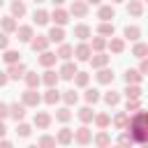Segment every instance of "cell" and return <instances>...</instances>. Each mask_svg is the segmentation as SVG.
Here are the masks:
<instances>
[{"mask_svg": "<svg viewBox=\"0 0 148 148\" xmlns=\"http://www.w3.org/2000/svg\"><path fill=\"white\" fill-rule=\"evenodd\" d=\"M146 123H148V116H146V111H134V116H130V123H127V127H125V132L132 136V141L134 143H139V146H143L146 143V139H148V132H146Z\"/></svg>", "mask_w": 148, "mask_h": 148, "instance_id": "obj_1", "label": "cell"}, {"mask_svg": "<svg viewBox=\"0 0 148 148\" xmlns=\"http://www.w3.org/2000/svg\"><path fill=\"white\" fill-rule=\"evenodd\" d=\"M39 102H42V95L37 92V90H32V88H25L23 92H21V104L28 109V106H39Z\"/></svg>", "mask_w": 148, "mask_h": 148, "instance_id": "obj_2", "label": "cell"}, {"mask_svg": "<svg viewBox=\"0 0 148 148\" xmlns=\"http://www.w3.org/2000/svg\"><path fill=\"white\" fill-rule=\"evenodd\" d=\"M49 18H51L58 28H62V25H67V23H69V12H67V9H62V7H56V9L49 14Z\"/></svg>", "mask_w": 148, "mask_h": 148, "instance_id": "obj_3", "label": "cell"}, {"mask_svg": "<svg viewBox=\"0 0 148 148\" xmlns=\"http://www.w3.org/2000/svg\"><path fill=\"white\" fill-rule=\"evenodd\" d=\"M76 72H79L76 62L65 60V62L60 65V69H58V76H60V79H65V81H69V79H74V74H76Z\"/></svg>", "mask_w": 148, "mask_h": 148, "instance_id": "obj_4", "label": "cell"}, {"mask_svg": "<svg viewBox=\"0 0 148 148\" xmlns=\"http://www.w3.org/2000/svg\"><path fill=\"white\" fill-rule=\"evenodd\" d=\"M74 141H76L79 146H88V143L92 141V132H90L86 125H81V127L74 130Z\"/></svg>", "mask_w": 148, "mask_h": 148, "instance_id": "obj_5", "label": "cell"}, {"mask_svg": "<svg viewBox=\"0 0 148 148\" xmlns=\"http://www.w3.org/2000/svg\"><path fill=\"white\" fill-rule=\"evenodd\" d=\"M69 14L76 16V18H86V16H88V5H86L83 0H72V5H69Z\"/></svg>", "mask_w": 148, "mask_h": 148, "instance_id": "obj_6", "label": "cell"}, {"mask_svg": "<svg viewBox=\"0 0 148 148\" xmlns=\"http://www.w3.org/2000/svg\"><path fill=\"white\" fill-rule=\"evenodd\" d=\"M97 18H99V23H111V18H116V9H113V5H99V9H97Z\"/></svg>", "mask_w": 148, "mask_h": 148, "instance_id": "obj_7", "label": "cell"}, {"mask_svg": "<svg viewBox=\"0 0 148 148\" xmlns=\"http://www.w3.org/2000/svg\"><path fill=\"white\" fill-rule=\"evenodd\" d=\"M90 56H92L90 44H88V42H79V44H76V49H74V58H76V60H81V62H86V60H90Z\"/></svg>", "mask_w": 148, "mask_h": 148, "instance_id": "obj_8", "label": "cell"}, {"mask_svg": "<svg viewBox=\"0 0 148 148\" xmlns=\"http://www.w3.org/2000/svg\"><path fill=\"white\" fill-rule=\"evenodd\" d=\"M49 39H46V35H37V37H32L30 39V49L35 51V53H42V51H49Z\"/></svg>", "mask_w": 148, "mask_h": 148, "instance_id": "obj_9", "label": "cell"}, {"mask_svg": "<svg viewBox=\"0 0 148 148\" xmlns=\"http://www.w3.org/2000/svg\"><path fill=\"white\" fill-rule=\"evenodd\" d=\"M25 72H28V69H25V65H23V62H14V65H9V67H7V76H9L12 81L23 79V76H25Z\"/></svg>", "mask_w": 148, "mask_h": 148, "instance_id": "obj_10", "label": "cell"}, {"mask_svg": "<svg viewBox=\"0 0 148 148\" xmlns=\"http://www.w3.org/2000/svg\"><path fill=\"white\" fill-rule=\"evenodd\" d=\"M109 60H111V56H106V53L102 51V53H92L88 62L92 65V69H102V67H106V65H109Z\"/></svg>", "mask_w": 148, "mask_h": 148, "instance_id": "obj_11", "label": "cell"}, {"mask_svg": "<svg viewBox=\"0 0 148 148\" xmlns=\"http://www.w3.org/2000/svg\"><path fill=\"white\" fill-rule=\"evenodd\" d=\"M72 139H74V130H69V127H62L56 134V143H60V146H69Z\"/></svg>", "mask_w": 148, "mask_h": 148, "instance_id": "obj_12", "label": "cell"}, {"mask_svg": "<svg viewBox=\"0 0 148 148\" xmlns=\"http://www.w3.org/2000/svg\"><path fill=\"white\" fill-rule=\"evenodd\" d=\"M37 60H39V65H42V67H46V69H51V67L56 65V60H58V56H56L53 51H42Z\"/></svg>", "mask_w": 148, "mask_h": 148, "instance_id": "obj_13", "label": "cell"}, {"mask_svg": "<svg viewBox=\"0 0 148 148\" xmlns=\"http://www.w3.org/2000/svg\"><path fill=\"white\" fill-rule=\"evenodd\" d=\"M9 106V116L16 120V123H21L23 118H25V106L21 104V102H14V104H7Z\"/></svg>", "mask_w": 148, "mask_h": 148, "instance_id": "obj_14", "label": "cell"}, {"mask_svg": "<svg viewBox=\"0 0 148 148\" xmlns=\"http://www.w3.org/2000/svg\"><path fill=\"white\" fill-rule=\"evenodd\" d=\"M0 28H2L5 35H12V32H16L18 23H16V18H12V16H2V18H0Z\"/></svg>", "mask_w": 148, "mask_h": 148, "instance_id": "obj_15", "label": "cell"}, {"mask_svg": "<svg viewBox=\"0 0 148 148\" xmlns=\"http://www.w3.org/2000/svg\"><path fill=\"white\" fill-rule=\"evenodd\" d=\"M32 37H35L32 25H18V28H16V39H18V42H28V44H30Z\"/></svg>", "mask_w": 148, "mask_h": 148, "instance_id": "obj_16", "label": "cell"}, {"mask_svg": "<svg viewBox=\"0 0 148 148\" xmlns=\"http://www.w3.org/2000/svg\"><path fill=\"white\" fill-rule=\"evenodd\" d=\"M106 46H109L111 53H123L125 51V39L123 37H109L106 39Z\"/></svg>", "mask_w": 148, "mask_h": 148, "instance_id": "obj_17", "label": "cell"}, {"mask_svg": "<svg viewBox=\"0 0 148 148\" xmlns=\"http://www.w3.org/2000/svg\"><path fill=\"white\" fill-rule=\"evenodd\" d=\"M95 79H97V83H102V86H109V83H113V72H111L109 67H102V69H97Z\"/></svg>", "mask_w": 148, "mask_h": 148, "instance_id": "obj_18", "label": "cell"}, {"mask_svg": "<svg viewBox=\"0 0 148 148\" xmlns=\"http://www.w3.org/2000/svg\"><path fill=\"white\" fill-rule=\"evenodd\" d=\"M92 141H95L97 148H109V146H111V136H109L106 130H99V132L92 136Z\"/></svg>", "mask_w": 148, "mask_h": 148, "instance_id": "obj_19", "label": "cell"}, {"mask_svg": "<svg viewBox=\"0 0 148 148\" xmlns=\"http://www.w3.org/2000/svg\"><path fill=\"white\" fill-rule=\"evenodd\" d=\"M9 9H12V18H21V16H25V2L23 0H12V5H9Z\"/></svg>", "mask_w": 148, "mask_h": 148, "instance_id": "obj_20", "label": "cell"}, {"mask_svg": "<svg viewBox=\"0 0 148 148\" xmlns=\"http://www.w3.org/2000/svg\"><path fill=\"white\" fill-rule=\"evenodd\" d=\"M127 14L134 16V18L143 16V2H141V0H130V2H127Z\"/></svg>", "mask_w": 148, "mask_h": 148, "instance_id": "obj_21", "label": "cell"}, {"mask_svg": "<svg viewBox=\"0 0 148 148\" xmlns=\"http://www.w3.org/2000/svg\"><path fill=\"white\" fill-rule=\"evenodd\" d=\"M90 35H92L90 25H86V23H79V25H74V37H76V39L86 42V39H90Z\"/></svg>", "mask_w": 148, "mask_h": 148, "instance_id": "obj_22", "label": "cell"}, {"mask_svg": "<svg viewBox=\"0 0 148 148\" xmlns=\"http://www.w3.org/2000/svg\"><path fill=\"white\" fill-rule=\"evenodd\" d=\"M46 39H49V42H56V44H62V42H65V30L58 28V25H53V28L49 30Z\"/></svg>", "mask_w": 148, "mask_h": 148, "instance_id": "obj_23", "label": "cell"}, {"mask_svg": "<svg viewBox=\"0 0 148 148\" xmlns=\"http://www.w3.org/2000/svg\"><path fill=\"white\" fill-rule=\"evenodd\" d=\"M143 76L136 72V69H125V83L127 86H141Z\"/></svg>", "mask_w": 148, "mask_h": 148, "instance_id": "obj_24", "label": "cell"}, {"mask_svg": "<svg viewBox=\"0 0 148 148\" xmlns=\"http://www.w3.org/2000/svg\"><path fill=\"white\" fill-rule=\"evenodd\" d=\"M23 81H25V86H28V88H32V90H37V88H39V83H42V76H39L37 72H25V76H23Z\"/></svg>", "mask_w": 148, "mask_h": 148, "instance_id": "obj_25", "label": "cell"}, {"mask_svg": "<svg viewBox=\"0 0 148 148\" xmlns=\"http://www.w3.org/2000/svg\"><path fill=\"white\" fill-rule=\"evenodd\" d=\"M58 81H60V76H58V72H53V69H46V72L42 74V83H46L49 88H56Z\"/></svg>", "mask_w": 148, "mask_h": 148, "instance_id": "obj_26", "label": "cell"}, {"mask_svg": "<svg viewBox=\"0 0 148 148\" xmlns=\"http://www.w3.org/2000/svg\"><path fill=\"white\" fill-rule=\"evenodd\" d=\"M76 116H79V120L83 123V125H88V123H92V118H95V111L86 104V106H81L79 111H76Z\"/></svg>", "mask_w": 148, "mask_h": 148, "instance_id": "obj_27", "label": "cell"}, {"mask_svg": "<svg viewBox=\"0 0 148 148\" xmlns=\"http://www.w3.org/2000/svg\"><path fill=\"white\" fill-rule=\"evenodd\" d=\"M49 125H51V116H49L46 111H37V113H35V127L46 130Z\"/></svg>", "mask_w": 148, "mask_h": 148, "instance_id": "obj_28", "label": "cell"}, {"mask_svg": "<svg viewBox=\"0 0 148 148\" xmlns=\"http://www.w3.org/2000/svg\"><path fill=\"white\" fill-rule=\"evenodd\" d=\"M123 35H125V39H130V42H139V37H141V28H139V25H125Z\"/></svg>", "mask_w": 148, "mask_h": 148, "instance_id": "obj_29", "label": "cell"}, {"mask_svg": "<svg viewBox=\"0 0 148 148\" xmlns=\"http://www.w3.org/2000/svg\"><path fill=\"white\" fill-rule=\"evenodd\" d=\"M60 99L67 104V106H74L76 102H79V92L74 90V88H69V90H65V92H60Z\"/></svg>", "mask_w": 148, "mask_h": 148, "instance_id": "obj_30", "label": "cell"}, {"mask_svg": "<svg viewBox=\"0 0 148 148\" xmlns=\"http://www.w3.org/2000/svg\"><path fill=\"white\" fill-rule=\"evenodd\" d=\"M83 99H86V104L90 106V104H97V102L102 99V95H99V90H97V88H86Z\"/></svg>", "mask_w": 148, "mask_h": 148, "instance_id": "obj_31", "label": "cell"}, {"mask_svg": "<svg viewBox=\"0 0 148 148\" xmlns=\"http://www.w3.org/2000/svg\"><path fill=\"white\" fill-rule=\"evenodd\" d=\"M111 123H113V127H116V130H125V127H127V123H130V113L120 111V113H116V116H113V120H111Z\"/></svg>", "mask_w": 148, "mask_h": 148, "instance_id": "obj_32", "label": "cell"}, {"mask_svg": "<svg viewBox=\"0 0 148 148\" xmlns=\"http://www.w3.org/2000/svg\"><path fill=\"white\" fill-rule=\"evenodd\" d=\"M56 56H58L60 60H72V56H74V46H69V44H60L58 51H56Z\"/></svg>", "mask_w": 148, "mask_h": 148, "instance_id": "obj_33", "label": "cell"}, {"mask_svg": "<svg viewBox=\"0 0 148 148\" xmlns=\"http://www.w3.org/2000/svg\"><path fill=\"white\" fill-rule=\"evenodd\" d=\"M113 32H116L113 23H99V25H97V35H99V37H104V39L113 37Z\"/></svg>", "mask_w": 148, "mask_h": 148, "instance_id": "obj_34", "label": "cell"}, {"mask_svg": "<svg viewBox=\"0 0 148 148\" xmlns=\"http://www.w3.org/2000/svg\"><path fill=\"white\" fill-rule=\"evenodd\" d=\"M2 60H5L7 65L21 62V53H18V51H14V49H5V53H2Z\"/></svg>", "mask_w": 148, "mask_h": 148, "instance_id": "obj_35", "label": "cell"}, {"mask_svg": "<svg viewBox=\"0 0 148 148\" xmlns=\"http://www.w3.org/2000/svg\"><path fill=\"white\" fill-rule=\"evenodd\" d=\"M42 102H46V104H51V106H53V104H58V102H60V92H58L56 88H49V90L44 92Z\"/></svg>", "mask_w": 148, "mask_h": 148, "instance_id": "obj_36", "label": "cell"}, {"mask_svg": "<svg viewBox=\"0 0 148 148\" xmlns=\"http://www.w3.org/2000/svg\"><path fill=\"white\" fill-rule=\"evenodd\" d=\"M92 123H95V125H97L99 130H106V127L111 125V116H109V113H95Z\"/></svg>", "mask_w": 148, "mask_h": 148, "instance_id": "obj_37", "label": "cell"}, {"mask_svg": "<svg viewBox=\"0 0 148 148\" xmlns=\"http://www.w3.org/2000/svg\"><path fill=\"white\" fill-rule=\"evenodd\" d=\"M32 21H35L37 25H46L51 18H49V12H46V9H35V14H32Z\"/></svg>", "mask_w": 148, "mask_h": 148, "instance_id": "obj_38", "label": "cell"}, {"mask_svg": "<svg viewBox=\"0 0 148 148\" xmlns=\"http://www.w3.org/2000/svg\"><path fill=\"white\" fill-rule=\"evenodd\" d=\"M104 49H106V39L99 37V35L92 37V42H90V51H92V53H102Z\"/></svg>", "mask_w": 148, "mask_h": 148, "instance_id": "obj_39", "label": "cell"}, {"mask_svg": "<svg viewBox=\"0 0 148 148\" xmlns=\"http://www.w3.org/2000/svg\"><path fill=\"white\" fill-rule=\"evenodd\" d=\"M132 56H134V58H139V60H141V58H146V56H148V44L136 42V44L132 46Z\"/></svg>", "mask_w": 148, "mask_h": 148, "instance_id": "obj_40", "label": "cell"}, {"mask_svg": "<svg viewBox=\"0 0 148 148\" xmlns=\"http://www.w3.org/2000/svg\"><path fill=\"white\" fill-rule=\"evenodd\" d=\"M88 81H90V74L88 72H76L74 74V86L76 88H88Z\"/></svg>", "mask_w": 148, "mask_h": 148, "instance_id": "obj_41", "label": "cell"}, {"mask_svg": "<svg viewBox=\"0 0 148 148\" xmlns=\"http://www.w3.org/2000/svg\"><path fill=\"white\" fill-rule=\"evenodd\" d=\"M123 92H125V97H127V99H141V95H143L141 86H127Z\"/></svg>", "mask_w": 148, "mask_h": 148, "instance_id": "obj_42", "label": "cell"}, {"mask_svg": "<svg viewBox=\"0 0 148 148\" xmlns=\"http://www.w3.org/2000/svg\"><path fill=\"white\" fill-rule=\"evenodd\" d=\"M109 106H118V102H120V92L118 90H109V92H104V97H102Z\"/></svg>", "mask_w": 148, "mask_h": 148, "instance_id": "obj_43", "label": "cell"}, {"mask_svg": "<svg viewBox=\"0 0 148 148\" xmlns=\"http://www.w3.org/2000/svg\"><path fill=\"white\" fill-rule=\"evenodd\" d=\"M56 120H58V123H69V120H72V111H69L67 106L58 109V111H56Z\"/></svg>", "mask_w": 148, "mask_h": 148, "instance_id": "obj_44", "label": "cell"}, {"mask_svg": "<svg viewBox=\"0 0 148 148\" xmlns=\"http://www.w3.org/2000/svg\"><path fill=\"white\" fill-rule=\"evenodd\" d=\"M16 134H18L21 139H25V136H30V134H32V127H30L28 123H23V120H21V123H16Z\"/></svg>", "mask_w": 148, "mask_h": 148, "instance_id": "obj_45", "label": "cell"}, {"mask_svg": "<svg viewBox=\"0 0 148 148\" xmlns=\"http://www.w3.org/2000/svg\"><path fill=\"white\" fill-rule=\"evenodd\" d=\"M39 148H56V136H51V134H44V136H39V143H37Z\"/></svg>", "mask_w": 148, "mask_h": 148, "instance_id": "obj_46", "label": "cell"}, {"mask_svg": "<svg viewBox=\"0 0 148 148\" xmlns=\"http://www.w3.org/2000/svg\"><path fill=\"white\" fill-rule=\"evenodd\" d=\"M116 146H120V148H132L134 141H132V136H130L127 132H123V134L118 136V143H116Z\"/></svg>", "mask_w": 148, "mask_h": 148, "instance_id": "obj_47", "label": "cell"}, {"mask_svg": "<svg viewBox=\"0 0 148 148\" xmlns=\"http://www.w3.org/2000/svg\"><path fill=\"white\" fill-rule=\"evenodd\" d=\"M139 109H141V99H127L125 113H134V111H139Z\"/></svg>", "mask_w": 148, "mask_h": 148, "instance_id": "obj_48", "label": "cell"}, {"mask_svg": "<svg viewBox=\"0 0 148 148\" xmlns=\"http://www.w3.org/2000/svg\"><path fill=\"white\" fill-rule=\"evenodd\" d=\"M141 76H146L148 74V58H141V62H139V69H136Z\"/></svg>", "mask_w": 148, "mask_h": 148, "instance_id": "obj_49", "label": "cell"}, {"mask_svg": "<svg viewBox=\"0 0 148 148\" xmlns=\"http://www.w3.org/2000/svg\"><path fill=\"white\" fill-rule=\"evenodd\" d=\"M7 46H9V37H7L5 32H0V51H5Z\"/></svg>", "mask_w": 148, "mask_h": 148, "instance_id": "obj_50", "label": "cell"}, {"mask_svg": "<svg viewBox=\"0 0 148 148\" xmlns=\"http://www.w3.org/2000/svg\"><path fill=\"white\" fill-rule=\"evenodd\" d=\"M7 116H9V106H7L5 102H0V120H5Z\"/></svg>", "mask_w": 148, "mask_h": 148, "instance_id": "obj_51", "label": "cell"}, {"mask_svg": "<svg viewBox=\"0 0 148 148\" xmlns=\"http://www.w3.org/2000/svg\"><path fill=\"white\" fill-rule=\"evenodd\" d=\"M9 83V76H7V72H0V88L2 86H7Z\"/></svg>", "mask_w": 148, "mask_h": 148, "instance_id": "obj_52", "label": "cell"}, {"mask_svg": "<svg viewBox=\"0 0 148 148\" xmlns=\"http://www.w3.org/2000/svg\"><path fill=\"white\" fill-rule=\"evenodd\" d=\"M0 148H14V143L7 141V139H0Z\"/></svg>", "mask_w": 148, "mask_h": 148, "instance_id": "obj_53", "label": "cell"}, {"mask_svg": "<svg viewBox=\"0 0 148 148\" xmlns=\"http://www.w3.org/2000/svg\"><path fill=\"white\" fill-rule=\"evenodd\" d=\"M7 134V125H5V120H0V139Z\"/></svg>", "mask_w": 148, "mask_h": 148, "instance_id": "obj_54", "label": "cell"}, {"mask_svg": "<svg viewBox=\"0 0 148 148\" xmlns=\"http://www.w3.org/2000/svg\"><path fill=\"white\" fill-rule=\"evenodd\" d=\"M83 2H86V5H97V7L102 5V0H83Z\"/></svg>", "mask_w": 148, "mask_h": 148, "instance_id": "obj_55", "label": "cell"}, {"mask_svg": "<svg viewBox=\"0 0 148 148\" xmlns=\"http://www.w3.org/2000/svg\"><path fill=\"white\" fill-rule=\"evenodd\" d=\"M51 2H53L56 7H62V2H65V0H51Z\"/></svg>", "mask_w": 148, "mask_h": 148, "instance_id": "obj_56", "label": "cell"}, {"mask_svg": "<svg viewBox=\"0 0 148 148\" xmlns=\"http://www.w3.org/2000/svg\"><path fill=\"white\" fill-rule=\"evenodd\" d=\"M111 2H113V5H120V2H125V0H111Z\"/></svg>", "mask_w": 148, "mask_h": 148, "instance_id": "obj_57", "label": "cell"}, {"mask_svg": "<svg viewBox=\"0 0 148 148\" xmlns=\"http://www.w3.org/2000/svg\"><path fill=\"white\" fill-rule=\"evenodd\" d=\"M32 2H35V5H42V2H46V0H32Z\"/></svg>", "mask_w": 148, "mask_h": 148, "instance_id": "obj_58", "label": "cell"}, {"mask_svg": "<svg viewBox=\"0 0 148 148\" xmlns=\"http://www.w3.org/2000/svg\"><path fill=\"white\" fill-rule=\"evenodd\" d=\"M28 148H39V146H28Z\"/></svg>", "mask_w": 148, "mask_h": 148, "instance_id": "obj_59", "label": "cell"}, {"mask_svg": "<svg viewBox=\"0 0 148 148\" xmlns=\"http://www.w3.org/2000/svg\"><path fill=\"white\" fill-rule=\"evenodd\" d=\"M2 5H5V0H0V7H2Z\"/></svg>", "mask_w": 148, "mask_h": 148, "instance_id": "obj_60", "label": "cell"}, {"mask_svg": "<svg viewBox=\"0 0 148 148\" xmlns=\"http://www.w3.org/2000/svg\"><path fill=\"white\" fill-rule=\"evenodd\" d=\"M109 148H120V146H109Z\"/></svg>", "mask_w": 148, "mask_h": 148, "instance_id": "obj_61", "label": "cell"}, {"mask_svg": "<svg viewBox=\"0 0 148 148\" xmlns=\"http://www.w3.org/2000/svg\"><path fill=\"white\" fill-rule=\"evenodd\" d=\"M141 2H146V0H141Z\"/></svg>", "mask_w": 148, "mask_h": 148, "instance_id": "obj_62", "label": "cell"}, {"mask_svg": "<svg viewBox=\"0 0 148 148\" xmlns=\"http://www.w3.org/2000/svg\"><path fill=\"white\" fill-rule=\"evenodd\" d=\"M141 148H146V146H141Z\"/></svg>", "mask_w": 148, "mask_h": 148, "instance_id": "obj_63", "label": "cell"}]
</instances>
